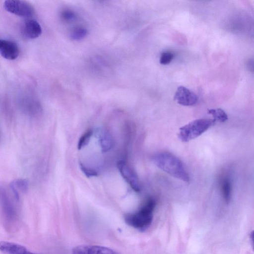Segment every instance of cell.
I'll list each match as a JSON object with an SVG mask.
<instances>
[{
  "label": "cell",
  "instance_id": "1",
  "mask_svg": "<svg viewBox=\"0 0 254 254\" xmlns=\"http://www.w3.org/2000/svg\"><path fill=\"white\" fill-rule=\"evenodd\" d=\"M154 164L170 175L185 182L190 178L183 163L174 155L166 152L154 154L152 157Z\"/></svg>",
  "mask_w": 254,
  "mask_h": 254
},
{
  "label": "cell",
  "instance_id": "2",
  "mask_svg": "<svg viewBox=\"0 0 254 254\" xmlns=\"http://www.w3.org/2000/svg\"><path fill=\"white\" fill-rule=\"evenodd\" d=\"M155 205L156 202L153 198H147L137 211L125 214V222L139 230L147 229L152 223Z\"/></svg>",
  "mask_w": 254,
  "mask_h": 254
},
{
  "label": "cell",
  "instance_id": "3",
  "mask_svg": "<svg viewBox=\"0 0 254 254\" xmlns=\"http://www.w3.org/2000/svg\"><path fill=\"white\" fill-rule=\"evenodd\" d=\"M215 121L213 119H197L179 129L178 136L184 142L193 139L206 131Z\"/></svg>",
  "mask_w": 254,
  "mask_h": 254
},
{
  "label": "cell",
  "instance_id": "4",
  "mask_svg": "<svg viewBox=\"0 0 254 254\" xmlns=\"http://www.w3.org/2000/svg\"><path fill=\"white\" fill-rule=\"evenodd\" d=\"M4 9L16 15L30 17L34 13V9L29 2L23 0H7L4 1Z\"/></svg>",
  "mask_w": 254,
  "mask_h": 254
},
{
  "label": "cell",
  "instance_id": "5",
  "mask_svg": "<svg viewBox=\"0 0 254 254\" xmlns=\"http://www.w3.org/2000/svg\"><path fill=\"white\" fill-rule=\"evenodd\" d=\"M117 167L124 180L136 192L141 190V185L138 177L134 170L126 162L121 160L118 162Z\"/></svg>",
  "mask_w": 254,
  "mask_h": 254
},
{
  "label": "cell",
  "instance_id": "6",
  "mask_svg": "<svg viewBox=\"0 0 254 254\" xmlns=\"http://www.w3.org/2000/svg\"><path fill=\"white\" fill-rule=\"evenodd\" d=\"M174 99L179 104L189 106L195 104L198 101L197 95L188 88L181 86L178 87Z\"/></svg>",
  "mask_w": 254,
  "mask_h": 254
},
{
  "label": "cell",
  "instance_id": "7",
  "mask_svg": "<svg viewBox=\"0 0 254 254\" xmlns=\"http://www.w3.org/2000/svg\"><path fill=\"white\" fill-rule=\"evenodd\" d=\"M20 31L25 38L33 39L41 34L42 30L38 21L33 19H28L22 22Z\"/></svg>",
  "mask_w": 254,
  "mask_h": 254
},
{
  "label": "cell",
  "instance_id": "8",
  "mask_svg": "<svg viewBox=\"0 0 254 254\" xmlns=\"http://www.w3.org/2000/svg\"><path fill=\"white\" fill-rule=\"evenodd\" d=\"M72 254H119L110 248L96 245H80L74 248Z\"/></svg>",
  "mask_w": 254,
  "mask_h": 254
},
{
  "label": "cell",
  "instance_id": "9",
  "mask_svg": "<svg viewBox=\"0 0 254 254\" xmlns=\"http://www.w3.org/2000/svg\"><path fill=\"white\" fill-rule=\"evenodd\" d=\"M19 53L18 47L14 42L1 39L0 41V54L7 60L16 59Z\"/></svg>",
  "mask_w": 254,
  "mask_h": 254
},
{
  "label": "cell",
  "instance_id": "10",
  "mask_svg": "<svg viewBox=\"0 0 254 254\" xmlns=\"http://www.w3.org/2000/svg\"><path fill=\"white\" fill-rule=\"evenodd\" d=\"M0 251L5 254H37L21 245L5 241L0 242Z\"/></svg>",
  "mask_w": 254,
  "mask_h": 254
},
{
  "label": "cell",
  "instance_id": "11",
  "mask_svg": "<svg viewBox=\"0 0 254 254\" xmlns=\"http://www.w3.org/2000/svg\"><path fill=\"white\" fill-rule=\"evenodd\" d=\"M0 203L1 205L4 214L8 218H13L15 215L14 208L7 194L6 190L2 188H0Z\"/></svg>",
  "mask_w": 254,
  "mask_h": 254
},
{
  "label": "cell",
  "instance_id": "12",
  "mask_svg": "<svg viewBox=\"0 0 254 254\" xmlns=\"http://www.w3.org/2000/svg\"><path fill=\"white\" fill-rule=\"evenodd\" d=\"M99 145L103 153L107 152L113 147V140L110 133L106 129H100L98 133Z\"/></svg>",
  "mask_w": 254,
  "mask_h": 254
},
{
  "label": "cell",
  "instance_id": "13",
  "mask_svg": "<svg viewBox=\"0 0 254 254\" xmlns=\"http://www.w3.org/2000/svg\"><path fill=\"white\" fill-rule=\"evenodd\" d=\"M220 189L224 199L227 203L231 200L232 195V184L228 177L223 178L220 181Z\"/></svg>",
  "mask_w": 254,
  "mask_h": 254
},
{
  "label": "cell",
  "instance_id": "14",
  "mask_svg": "<svg viewBox=\"0 0 254 254\" xmlns=\"http://www.w3.org/2000/svg\"><path fill=\"white\" fill-rule=\"evenodd\" d=\"M208 113L211 115L215 121L225 122L228 120V116L225 112L220 108L211 109L208 110Z\"/></svg>",
  "mask_w": 254,
  "mask_h": 254
},
{
  "label": "cell",
  "instance_id": "15",
  "mask_svg": "<svg viewBox=\"0 0 254 254\" xmlns=\"http://www.w3.org/2000/svg\"><path fill=\"white\" fill-rule=\"evenodd\" d=\"M87 33V30L85 28L81 26H77L72 29L69 35L72 39L79 40L84 38Z\"/></svg>",
  "mask_w": 254,
  "mask_h": 254
},
{
  "label": "cell",
  "instance_id": "16",
  "mask_svg": "<svg viewBox=\"0 0 254 254\" xmlns=\"http://www.w3.org/2000/svg\"><path fill=\"white\" fill-rule=\"evenodd\" d=\"M92 134L93 131L88 129L81 136L77 143L78 149H82L88 143Z\"/></svg>",
  "mask_w": 254,
  "mask_h": 254
},
{
  "label": "cell",
  "instance_id": "17",
  "mask_svg": "<svg viewBox=\"0 0 254 254\" xmlns=\"http://www.w3.org/2000/svg\"><path fill=\"white\" fill-rule=\"evenodd\" d=\"M174 54L171 51H165L161 54L160 57V63L161 64L166 65L169 64L174 59Z\"/></svg>",
  "mask_w": 254,
  "mask_h": 254
},
{
  "label": "cell",
  "instance_id": "18",
  "mask_svg": "<svg viewBox=\"0 0 254 254\" xmlns=\"http://www.w3.org/2000/svg\"><path fill=\"white\" fill-rule=\"evenodd\" d=\"M79 167L83 173L88 178L98 175V173L95 170L85 166L82 163H79Z\"/></svg>",
  "mask_w": 254,
  "mask_h": 254
},
{
  "label": "cell",
  "instance_id": "19",
  "mask_svg": "<svg viewBox=\"0 0 254 254\" xmlns=\"http://www.w3.org/2000/svg\"><path fill=\"white\" fill-rule=\"evenodd\" d=\"M14 186L23 192H26L28 189V183L25 179H18L13 182Z\"/></svg>",
  "mask_w": 254,
  "mask_h": 254
},
{
  "label": "cell",
  "instance_id": "20",
  "mask_svg": "<svg viewBox=\"0 0 254 254\" xmlns=\"http://www.w3.org/2000/svg\"><path fill=\"white\" fill-rule=\"evenodd\" d=\"M62 17L66 21H72L76 18L75 13L69 10H65L62 12Z\"/></svg>",
  "mask_w": 254,
  "mask_h": 254
},
{
  "label": "cell",
  "instance_id": "21",
  "mask_svg": "<svg viewBox=\"0 0 254 254\" xmlns=\"http://www.w3.org/2000/svg\"><path fill=\"white\" fill-rule=\"evenodd\" d=\"M0 40H1V39H0Z\"/></svg>",
  "mask_w": 254,
  "mask_h": 254
}]
</instances>
